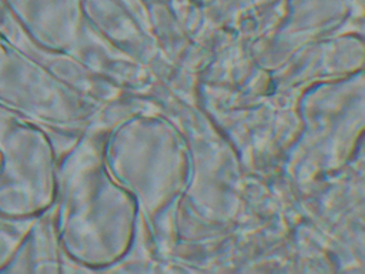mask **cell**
Segmentation results:
<instances>
[{
    "instance_id": "6",
    "label": "cell",
    "mask_w": 365,
    "mask_h": 274,
    "mask_svg": "<svg viewBox=\"0 0 365 274\" xmlns=\"http://www.w3.org/2000/svg\"><path fill=\"white\" fill-rule=\"evenodd\" d=\"M10 221H14V220H6V218H1V217H0V227L4 225V224H7V223H10Z\"/></svg>"
},
{
    "instance_id": "2",
    "label": "cell",
    "mask_w": 365,
    "mask_h": 274,
    "mask_svg": "<svg viewBox=\"0 0 365 274\" xmlns=\"http://www.w3.org/2000/svg\"><path fill=\"white\" fill-rule=\"evenodd\" d=\"M43 63L0 33V107L37 124L60 123L66 114L64 87Z\"/></svg>"
},
{
    "instance_id": "5",
    "label": "cell",
    "mask_w": 365,
    "mask_h": 274,
    "mask_svg": "<svg viewBox=\"0 0 365 274\" xmlns=\"http://www.w3.org/2000/svg\"><path fill=\"white\" fill-rule=\"evenodd\" d=\"M31 220H14L0 227V270L9 261Z\"/></svg>"
},
{
    "instance_id": "3",
    "label": "cell",
    "mask_w": 365,
    "mask_h": 274,
    "mask_svg": "<svg viewBox=\"0 0 365 274\" xmlns=\"http://www.w3.org/2000/svg\"><path fill=\"white\" fill-rule=\"evenodd\" d=\"M29 40L47 54L64 43L58 0H0Z\"/></svg>"
},
{
    "instance_id": "1",
    "label": "cell",
    "mask_w": 365,
    "mask_h": 274,
    "mask_svg": "<svg viewBox=\"0 0 365 274\" xmlns=\"http://www.w3.org/2000/svg\"><path fill=\"white\" fill-rule=\"evenodd\" d=\"M54 170L40 124L0 107V217L34 218L50 207Z\"/></svg>"
},
{
    "instance_id": "4",
    "label": "cell",
    "mask_w": 365,
    "mask_h": 274,
    "mask_svg": "<svg viewBox=\"0 0 365 274\" xmlns=\"http://www.w3.org/2000/svg\"><path fill=\"white\" fill-rule=\"evenodd\" d=\"M0 33L11 44H14L17 49H20L21 51L27 53L29 56H31L37 61L43 63L46 67H48L57 76L60 74V68H58L60 63H58V60L56 57H51V54L44 53L43 50L36 47L29 40V37L23 33V30L19 27V24L13 20V17L9 14V11L6 10V7L3 6L1 1H0Z\"/></svg>"
}]
</instances>
